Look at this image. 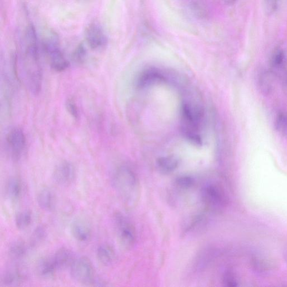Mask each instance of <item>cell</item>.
Masks as SVG:
<instances>
[{
    "label": "cell",
    "mask_w": 287,
    "mask_h": 287,
    "mask_svg": "<svg viewBox=\"0 0 287 287\" xmlns=\"http://www.w3.org/2000/svg\"><path fill=\"white\" fill-rule=\"evenodd\" d=\"M22 80L29 91L34 95L41 91L43 72L40 60L36 29L29 24L25 31L21 54Z\"/></svg>",
    "instance_id": "obj_1"
},
{
    "label": "cell",
    "mask_w": 287,
    "mask_h": 287,
    "mask_svg": "<svg viewBox=\"0 0 287 287\" xmlns=\"http://www.w3.org/2000/svg\"><path fill=\"white\" fill-rule=\"evenodd\" d=\"M181 133L189 142L200 146L203 139L200 135V128L204 117V110L199 105L184 100L181 109Z\"/></svg>",
    "instance_id": "obj_2"
},
{
    "label": "cell",
    "mask_w": 287,
    "mask_h": 287,
    "mask_svg": "<svg viewBox=\"0 0 287 287\" xmlns=\"http://www.w3.org/2000/svg\"><path fill=\"white\" fill-rule=\"evenodd\" d=\"M113 188L127 198L137 200L139 184L133 171L127 166H121L114 171L112 178Z\"/></svg>",
    "instance_id": "obj_3"
},
{
    "label": "cell",
    "mask_w": 287,
    "mask_h": 287,
    "mask_svg": "<svg viewBox=\"0 0 287 287\" xmlns=\"http://www.w3.org/2000/svg\"><path fill=\"white\" fill-rule=\"evenodd\" d=\"M43 48L50 67L54 71L63 72L69 68V62L60 48L58 38L54 34L44 39Z\"/></svg>",
    "instance_id": "obj_4"
},
{
    "label": "cell",
    "mask_w": 287,
    "mask_h": 287,
    "mask_svg": "<svg viewBox=\"0 0 287 287\" xmlns=\"http://www.w3.org/2000/svg\"><path fill=\"white\" fill-rule=\"evenodd\" d=\"M6 140L9 157L14 161H19L23 157L26 148L27 139L24 131L20 128L10 130Z\"/></svg>",
    "instance_id": "obj_5"
},
{
    "label": "cell",
    "mask_w": 287,
    "mask_h": 287,
    "mask_svg": "<svg viewBox=\"0 0 287 287\" xmlns=\"http://www.w3.org/2000/svg\"><path fill=\"white\" fill-rule=\"evenodd\" d=\"M72 278L80 284L90 285L95 281L94 270L92 262L87 257L75 259L70 267Z\"/></svg>",
    "instance_id": "obj_6"
},
{
    "label": "cell",
    "mask_w": 287,
    "mask_h": 287,
    "mask_svg": "<svg viewBox=\"0 0 287 287\" xmlns=\"http://www.w3.org/2000/svg\"><path fill=\"white\" fill-rule=\"evenodd\" d=\"M114 221L121 244L125 249H132L137 240L133 225L125 216L119 213L116 214Z\"/></svg>",
    "instance_id": "obj_7"
},
{
    "label": "cell",
    "mask_w": 287,
    "mask_h": 287,
    "mask_svg": "<svg viewBox=\"0 0 287 287\" xmlns=\"http://www.w3.org/2000/svg\"><path fill=\"white\" fill-rule=\"evenodd\" d=\"M202 198L205 204L211 209H220L225 206L226 197L222 188L219 185L209 184L202 190Z\"/></svg>",
    "instance_id": "obj_8"
},
{
    "label": "cell",
    "mask_w": 287,
    "mask_h": 287,
    "mask_svg": "<svg viewBox=\"0 0 287 287\" xmlns=\"http://www.w3.org/2000/svg\"><path fill=\"white\" fill-rule=\"evenodd\" d=\"M76 176L75 166L68 160H63L54 167L52 178L55 183L63 186L71 184Z\"/></svg>",
    "instance_id": "obj_9"
},
{
    "label": "cell",
    "mask_w": 287,
    "mask_h": 287,
    "mask_svg": "<svg viewBox=\"0 0 287 287\" xmlns=\"http://www.w3.org/2000/svg\"><path fill=\"white\" fill-rule=\"evenodd\" d=\"M85 39L89 46L93 49L104 47L107 43V38L101 27L97 24H91L85 31Z\"/></svg>",
    "instance_id": "obj_10"
},
{
    "label": "cell",
    "mask_w": 287,
    "mask_h": 287,
    "mask_svg": "<svg viewBox=\"0 0 287 287\" xmlns=\"http://www.w3.org/2000/svg\"><path fill=\"white\" fill-rule=\"evenodd\" d=\"M165 78L159 70L155 68H149L139 75L137 82V87L139 88L148 87L155 83L163 82Z\"/></svg>",
    "instance_id": "obj_11"
},
{
    "label": "cell",
    "mask_w": 287,
    "mask_h": 287,
    "mask_svg": "<svg viewBox=\"0 0 287 287\" xmlns=\"http://www.w3.org/2000/svg\"><path fill=\"white\" fill-rule=\"evenodd\" d=\"M74 238L80 242L88 241L92 237V229L87 221L78 219L75 220L71 226Z\"/></svg>",
    "instance_id": "obj_12"
},
{
    "label": "cell",
    "mask_w": 287,
    "mask_h": 287,
    "mask_svg": "<svg viewBox=\"0 0 287 287\" xmlns=\"http://www.w3.org/2000/svg\"><path fill=\"white\" fill-rule=\"evenodd\" d=\"M58 270L70 268L75 261V257L71 250L65 248L60 249L53 258Z\"/></svg>",
    "instance_id": "obj_13"
},
{
    "label": "cell",
    "mask_w": 287,
    "mask_h": 287,
    "mask_svg": "<svg viewBox=\"0 0 287 287\" xmlns=\"http://www.w3.org/2000/svg\"><path fill=\"white\" fill-rule=\"evenodd\" d=\"M276 74L271 70H267L260 75L258 87L260 92L264 95H268L273 91Z\"/></svg>",
    "instance_id": "obj_14"
},
{
    "label": "cell",
    "mask_w": 287,
    "mask_h": 287,
    "mask_svg": "<svg viewBox=\"0 0 287 287\" xmlns=\"http://www.w3.org/2000/svg\"><path fill=\"white\" fill-rule=\"evenodd\" d=\"M58 270L53 258H44L40 259L37 264L38 275L43 278H50Z\"/></svg>",
    "instance_id": "obj_15"
},
{
    "label": "cell",
    "mask_w": 287,
    "mask_h": 287,
    "mask_svg": "<svg viewBox=\"0 0 287 287\" xmlns=\"http://www.w3.org/2000/svg\"><path fill=\"white\" fill-rule=\"evenodd\" d=\"M37 200L39 207L44 210L51 211L56 205V197L53 191L49 189L45 188L40 191Z\"/></svg>",
    "instance_id": "obj_16"
},
{
    "label": "cell",
    "mask_w": 287,
    "mask_h": 287,
    "mask_svg": "<svg viewBox=\"0 0 287 287\" xmlns=\"http://www.w3.org/2000/svg\"><path fill=\"white\" fill-rule=\"evenodd\" d=\"M25 275L19 269H9L5 273L2 279V284L4 286H17L24 281Z\"/></svg>",
    "instance_id": "obj_17"
},
{
    "label": "cell",
    "mask_w": 287,
    "mask_h": 287,
    "mask_svg": "<svg viewBox=\"0 0 287 287\" xmlns=\"http://www.w3.org/2000/svg\"><path fill=\"white\" fill-rule=\"evenodd\" d=\"M179 160L173 155L160 157L157 161V165L160 173L169 174L174 172L178 168Z\"/></svg>",
    "instance_id": "obj_18"
},
{
    "label": "cell",
    "mask_w": 287,
    "mask_h": 287,
    "mask_svg": "<svg viewBox=\"0 0 287 287\" xmlns=\"http://www.w3.org/2000/svg\"><path fill=\"white\" fill-rule=\"evenodd\" d=\"M97 256L100 263L105 266L112 264L116 258L114 249L108 244L100 245L97 249Z\"/></svg>",
    "instance_id": "obj_19"
},
{
    "label": "cell",
    "mask_w": 287,
    "mask_h": 287,
    "mask_svg": "<svg viewBox=\"0 0 287 287\" xmlns=\"http://www.w3.org/2000/svg\"><path fill=\"white\" fill-rule=\"evenodd\" d=\"M6 194L12 200H18L22 193V185L21 180L17 178H12L7 181L6 185Z\"/></svg>",
    "instance_id": "obj_20"
},
{
    "label": "cell",
    "mask_w": 287,
    "mask_h": 287,
    "mask_svg": "<svg viewBox=\"0 0 287 287\" xmlns=\"http://www.w3.org/2000/svg\"><path fill=\"white\" fill-rule=\"evenodd\" d=\"M27 249L26 244L22 241H16L10 246L9 255L14 261H19L26 256Z\"/></svg>",
    "instance_id": "obj_21"
},
{
    "label": "cell",
    "mask_w": 287,
    "mask_h": 287,
    "mask_svg": "<svg viewBox=\"0 0 287 287\" xmlns=\"http://www.w3.org/2000/svg\"><path fill=\"white\" fill-rule=\"evenodd\" d=\"M285 62V53L283 50L278 49L275 51L271 58V64L272 67L279 74L284 71V65Z\"/></svg>",
    "instance_id": "obj_22"
},
{
    "label": "cell",
    "mask_w": 287,
    "mask_h": 287,
    "mask_svg": "<svg viewBox=\"0 0 287 287\" xmlns=\"http://www.w3.org/2000/svg\"><path fill=\"white\" fill-rule=\"evenodd\" d=\"M32 219V214L29 211H23L19 213L16 218L17 228L21 230L26 229L31 224Z\"/></svg>",
    "instance_id": "obj_23"
},
{
    "label": "cell",
    "mask_w": 287,
    "mask_h": 287,
    "mask_svg": "<svg viewBox=\"0 0 287 287\" xmlns=\"http://www.w3.org/2000/svg\"><path fill=\"white\" fill-rule=\"evenodd\" d=\"M47 231L43 226H39L34 231L31 239V244L33 247H36L46 239Z\"/></svg>",
    "instance_id": "obj_24"
},
{
    "label": "cell",
    "mask_w": 287,
    "mask_h": 287,
    "mask_svg": "<svg viewBox=\"0 0 287 287\" xmlns=\"http://www.w3.org/2000/svg\"><path fill=\"white\" fill-rule=\"evenodd\" d=\"M65 107L68 112L74 120H78L80 119L79 108L74 98L69 97L67 99Z\"/></svg>",
    "instance_id": "obj_25"
},
{
    "label": "cell",
    "mask_w": 287,
    "mask_h": 287,
    "mask_svg": "<svg viewBox=\"0 0 287 287\" xmlns=\"http://www.w3.org/2000/svg\"><path fill=\"white\" fill-rule=\"evenodd\" d=\"M87 49L84 44L80 43L75 49L73 54L72 59L74 63L78 64H82L84 63L87 57Z\"/></svg>",
    "instance_id": "obj_26"
},
{
    "label": "cell",
    "mask_w": 287,
    "mask_h": 287,
    "mask_svg": "<svg viewBox=\"0 0 287 287\" xmlns=\"http://www.w3.org/2000/svg\"><path fill=\"white\" fill-rule=\"evenodd\" d=\"M275 127L278 132L283 137H287V114L280 113L276 119Z\"/></svg>",
    "instance_id": "obj_27"
},
{
    "label": "cell",
    "mask_w": 287,
    "mask_h": 287,
    "mask_svg": "<svg viewBox=\"0 0 287 287\" xmlns=\"http://www.w3.org/2000/svg\"><path fill=\"white\" fill-rule=\"evenodd\" d=\"M195 179L190 176H181L176 179L175 184L181 189H189L195 185Z\"/></svg>",
    "instance_id": "obj_28"
},
{
    "label": "cell",
    "mask_w": 287,
    "mask_h": 287,
    "mask_svg": "<svg viewBox=\"0 0 287 287\" xmlns=\"http://www.w3.org/2000/svg\"><path fill=\"white\" fill-rule=\"evenodd\" d=\"M278 0H265L264 10L265 12L268 16H271L275 13L278 9Z\"/></svg>",
    "instance_id": "obj_29"
},
{
    "label": "cell",
    "mask_w": 287,
    "mask_h": 287,
    "mask_svg": "<svg viewBox=\"0 0 287 287\" xmlns=\"http://www.w3.org/2000/svg\"><path fill=\"white\" fill-rule=\"evenodd\" d=\"M223 283L227 286H236L238 285V281L235 275L231 272H226L223 278Z\"/></svg>",
    "instance_id": "obj_30"
},
{
    "label": "cell",
    "mask_w": 287,
    "mask_h": 287,
    "mask_svg": "<svg viewBox=\"0 0 287 287\" xmlns=\"http://www.w3.org/2000/svg\"><path fill=\"white\" fill-rule=\"evenodd\" d=\"M280 77L282 82V88L284 93L287 97V72L285 71L280 74Z\"/></svg>",
    "instance_id": "obj_31"
},
{
    "label": "cell",
    "mask_w": 287,
    "mask_h": 287,
    "mask_svg": "<svg viewBox=\"0 0 287 287\" xmlns=\"http://www.w3.org/2000/svg\"><path fill=\"white\" fill-rule=\"evenodd\" d=\"M224 3L228 6H234L238 0H223Z\"/></svg>",
    "instance_id": "obj_32"
}]
</instances>
